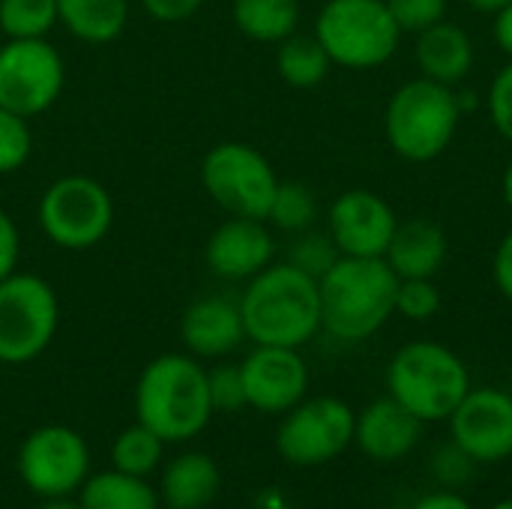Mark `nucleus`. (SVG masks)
<instances>
[{"mask_svg": "<svg viewBox=\"0 0 512 509\" xmlns=\"http://www.w3.org/2000/svg\"><path fill=\"white\" fill-rule=\"evenodd\" d=\"M183 351L198 360H222L246 342V327L237 297L207 294L192 300L180 318Z\"/></svg>", "mask_w": 512, "mask_h": 509, "instance_id": "nucleus-17", "label": "nucleus"}, {"mask_svg": "<svg viewBox=\"0 0 512 509\" xmlns=\"http://www.w3.org/2000/svg\"><path fill=\"white\" fill-rule=\"evenodd\" d=\"M441 288L432 279H399L396 312L408 321H432L441 312Z\"/></svg>", "mask_w": 512, "mask_h": 509, "instance_id": "nucleus-31", "label": "nucleus"}, {"mask_svg": "<svg viewBox=\"0 0 512 509\" xmlns=\"http://www.w3.org/2000/svg\"><path fill=\"white\" fill-rule=\"evenodd\" d=\"M447 231L435 219H405L387 246L384 261L399 279H435L447 261Z\"/></svg>", "mask_w": 512, "mask_h": 509, "instance_id": "nucleus-19", "label": "nucleus"}, {"mask_svg": "<svg viewBox=\"0 0 512 509\" xmlns=\"http://www.w3.org/2000/svg\"><path fill=\"white\" fill-rule=\"evenodd\" d=\"M39 509H81V507H78V501H72V498H45Z\"/></svg>", "mask_w": 512, "mask_h": 509, "instance_id": "nucleus-42", "label": "nucleus"}, {"mask_svg": "<svg viewBox=\"0 0 512 509\" xmlns=\"http://www.w3.org/2000/svg\"><path fill=\"white\" fill-rule=\"evenodd\" d=\"M396 225L393 207L372 189H348L327 210V234L348 258H384Z\"/></svg>", "mask_w": 512, "mask_h": 509, "instance_id": "nucleus-15", "label": "nucleus"}, {"mask_svg": "<svg viewBox=\"0 0 512 509\" xmlns=\"http://www.w3.org/2000/svg\"><path fill=\"white\" fill-rule=\"evenodd\" d=\"M66 87V60L48 39H6L0 45V108L21 117L45 114Z\"/></svg>", "mask_w": 512, "mask_h": 509, "instance_id": "nucleus-11", "label": "nucleus"}, {"mask_svg": "<svg viewBox=\"0 0 512 509\" xmlns=\"http://www.w3.org/2000/svg\"><path fill=\"white\" fill-rule=\"evenodd\" d=\"M339 258H342V255H339L333 237H330L327 231H315V228L300 231L297 240H294L291 249H288V264L300 267V270L309 273L312 279H321Z\"/></svg>", "mask_w": 512, "mask_h": 509, "instance_id": "nucleus-30", "label": "nucleus"}, {"mask_svg": "<svg viewBox=\"0 0 512 509\" xmlns=\"http://www.w3.org/2000/svg\"><path fill=\"white\" fill-rule=\"evenodd\" d=\"M165 447H168V444H165L153 429H147V426H141V423L135 420V426L123 429V432L114 438V444H111V468L147 480L150 474H156V471L162 468V462H165Z\"/></svg>", "mask_w": 512, "mask_h": 509, "instance_id": "nucleus-26", "label": "nucleus"}, {"mask_svg": "<svg viewBox=\"0 0 512 509\" xmlns=\"http://www.w3.org/2000/svg\"><path fill=\"white\" fill-rule=\"evenodd\" d=\"M129 0H57V24L87 45H108L129 24Z\"/></svg>", "mask_w": 512, "mask_h": 509, "instance_id": "nucleus-22", "label": "nucleus"}, {"mask_svg": "<svg viewBox=\"0 0 512 509\" xmlns=\"http://www.w3.org/2000/svg\"><path fill=\"white\" fill-rule=\"evenodd\" d=\"M21 264V231L9 210L0 207V282Z\"/></svg>", "mask_w": 512, "mask_h": 509, "instance_id": "nucleus-36", "label": "nucleus"}, {"mask_svg": "<svg viewBox=\"0 0 512 509\" xmlns=\"http://www.w3.org/2000/svg\"><path fill=\"white\" fill-rule=\"evenodd\" d=\"M207 369L192 354H159L135 384V420L153 429L165 444L198 438L213 420Z\"/></svg>", "mask_w": 512, "mask_h": 509, "instance_id": "nucleus-2", "label": "nucleus"}, {"mask_svg": "<svg viewBox=\"0 0 512 509\" xmlns=\"http://www.w3.org/2000/svg\"><path fill=\"white\" fill-rule=\"evenodd\" d=\"M387 6L396 18L399 30L417 36V33L429 30L432 24L444 21L450 0H387Z\"/></svg>", "mask_w": 512, "mask_h": 509, "instance_id": "nucleus-33", "label": "nucleus"}, {"mask_svg": "<svg viewBox=\"0 0 512 509\" xmlns=\"http://www.w3.org/2000/svg\"><path fill=\"white\" fill-rule=\"evenodd\" d=\"M300 0H231L234 27L264 45H279L300 27Z\"/></svg>", "mask_w": 512, "mask_h": 509, "instance_id": "nucleus-24", "label": "nucleus"}, {"mask_svg": "<svg viewBox=\"0 0 512 509\" xmlns=\"http://www.w3.org/2000/svg\"><path fill=\"white\" fill-rule=\"evenodd\" d=\"M36 225L63 252L96 249L114 228V198L90 174H63L39 195Z\"/></svg>", "mask_w": 512, "mask_h": 509, "instance_id": "nucleus-7", "label": "nucleus"}, {"mask_svg": "<svg viewBox=\"0 0 512 509\" xmlns=\"http://www.w3.org/2000/svg\"><path fill=\"white\" fill-rule=\"evenodd\" d=\"M81 509H162L159 492L144 480L117 468L90 474L78 489Z\"/></svg>", "mask_w": 512, "mask_h": 509, "instance_id": "nucleus-23", "label": "nucleus"}, {"mask_svg": "<svg viewBox=\"0 0 512 509\" xmlns=\"http://www.w3.org/2000/svg\"><path fill=\"white\" fill-rule=\"evenodd\" d=\"M492 509H512V498H504V501H498Z\"/></svg>", "mask_w": 512, "mask_h": 509, "instance_id": "nucleus-44", "label": "nucleus"}, {"mask_svg": "<svg viewBox=\"0 0 512 509\" xmlns=\"http://www.w3.org/2000/svg\"><path fill=\"white\" fill-rule=\"evenodd\" d=\"M60 327V300L48 279L15 270L0 282V363L24 366L42 357Z\"/></svg>", "mask_w": 512, "mask_h": 509, "instance_id": "nucleus-8", "label": "nucleus"}, {"mask_svg": "<svg viewBox=\"0 0 512 509\" xmlns=\"http://www.w3.org/2000/svg\"><path fill=\"white\" fill-rule=\"evenodd\" d=\"M387 390L423 423L450 420L471 390L465 360L441 342H408L387 366Z\"/></svg>", "mask_w": 512, "mask_h": 509, "instance_id": "nucleus-4", "label": "nucleus"}, {"mask_svg": "<svg viewBox=\"0 0 512 509\" xmlns=\"http://www.w3.org/2000/svg\"><path fill=\"white\" fill-rule=\"evenodd\" d=\"M207 390H210L213 411L231 414V411L246 408L243 375H240V366H234V363H219V366L207 369Z\"/></svg>", "mask_w": 512, "mask_h": 509, "instance_id": "nucleus-32", "label": "nucleus"}, {"mask_svg": "<svg viewBox=\"0 0 512 509\" xmlns=\"http://www.w3.org/2000/svg\"><path fill=\"white\" fill-rule=\"evenodd\" d=\"M459 117L462 105L453 87L432 78H414L390 96L384 135L396 156L408 162H432L450 147Z\"/></svg>", "mask_w": 512, "mask_h": 509, "instance_id": "nucleus-5", "label": "nucleus"}, {"mask_svg": "<svg viewBox=\"0 0 512 509\" xmlns=\"http://www.w3.org/2000/svg\"><path fill=\"white\" fill-rule=\"evenodd\" d=\"M159 501L168 509H207L219 489H222V471L213 456L189 450L174 456L168 465L159 468Z\"/></svg>", "mask_w": 512, "mask_h": 509, "instance_id": "nucleus-20", "label": "nucleus"}, {"mask_svg": "<svg viewBox=\"0 0 512 509\" xmlns=\"http://www.w3.org/2000/svg\"><path fill=\"white\" fill-rule=\"evenodd\" d=\"M276 258V237L264 219L228 216L204 243V264L216 279L249 282Z\"/></svg>", "mask_w": 512, "mask_h": 509, "instance_id": "nucleus-16", "label": "nucleus"}, {"mask_svg": "<svg viewBox=\"0 0 512 509\" xmlns=\"http://www.w3.org/2000/svg\"><path fill=\"white\" fill-rule=\"evenodd\" d=\"M315 219H318V198H315V192L306 183H297V180L282 183L279 180V189L273 195L267 222L273 228H279V231L300 234V231L312 228Z\"/></svg>", "mask_w": 512, "mask_h": 509, "instance_id": "nucleus-28", "label": "nucleus"}, {"mask_svg": "<svg viewBox=\"0 0 512 509\" xmlns=\"http://www.w3.org/2000/svg\"><path fill=\"white\" fill-rule=\"evenodd\" d=\"M450 441L477 465L512 456V396L498 387H471L450 414Z\"/></svg>", "mask_w": 512, "mask_h": 509, "instance_id": "nucleus-13", "label": "nucleus"}, {"mask_svg": "<svg viewBox=\"0 0 512 509\" xmlns=\"http://www.w3.org/2000/svg\"><path fill=\"white\" fill-rule=\"evenodd\" d=\"M411 509H474V504L465 495L453 492V489H438V492L420 498Z\"/></svg>", "mask_w": 512, "mask_h": 509, "instance_id": "nucleus-39", "label": "nucleus"}, {"mask_svg": "<svg viewBox=\"0 0 512 509\" xmlns=\"http://www.w3.org/2000/svg\"><path fill=\"white\" fill-rule=\"evenodd\" d=\"M207 0H141L144 12L162 24H177V21H186L192 18Z\"/></svg>", "mask_w": 512, "mask_h": 509, "instance_id": "nucleus-37", "label": "nucleus"}, {"mask_svg": "<svg viewBox=\"0 0 512 509\" xmlns=\"http://www.w3.org/2000/svg\"><path fill=\"white\" fill-rule=\"evenodd\" d=\"M237 303L252 345L303 348L321 333L318 279L288 261H273L252 276Z\"/></svg>", "mask_w": 512, "mask_h": 509, "instance_id": "nucleus-1", "label": "nucleus"}, {"mask_svg": "<svg viewBox=\"0 0 512 509\" xmlns=\"http://www.w3.org/2000/svg\"><path fill=\"white\" fill-rule=\"evenodd\" d=\"M414 57L423 78L456 87L474 69V39L465 27L453 21H438L429 30L417 33Z\"/></svg>", "mask_w": 512, "mask_h": 509, "instance_id": "nucleus-21", "label": "nucleus"}, {"mask_svg": "<svg viewBox=\"0 0 512 509\" xmlns=\"http://www.w3.org/2000/svg\"><path fill=\"white\" fill-rule=\"evenodd\" d=\"M333 60L327 57L324 45L306 33H291L288 39H282L276 45V72L288 87L297 90H309L318 87L327 75H330Z\"/></svg>", "mask_w": 512, "mask_h": 509, "instance_id": "nucleus-25", "label": "nucleus"}, {"mask_svg": "<svg viewBox=\"0 0 512 509\" xmlns=\"http://www.w3.org/2000/svg\"><path fill=\"white\" fill-rule=\"evenodd\" d=\"M57 27V0H0V33L6 39H48Z\"/></svg>", "mask_w": 512, "mask_h": 509, "instance_id": "nucleus-27", "label": "nucleus"}, {"mask_svg": "<svg viewBox=\"0 0 512 509\" xmlns=\"http://www.w3.org/2000/svg\"><path fill=\"white\" fill-rule=\"evenodd\" d=\"M15 468L36 498H72L90 477V447L75 429L48 423L21 441Z\"/></svg>", "mask_w": 512, "mask_h": 509, "instance_id": "nucleus-12", "label": "nucleus"}, {"mask_svg": "<svg viewBox=\"0 0 512 509\" xmlns=\"http://www.w3.org/2000/svg\"><path fill=\"white\" fill-rule=\"evenodd\" d=\"M492 276H495L498 291L512 303V228L507 231V237L498 243V252H495V261H492Z\"/></svg>", "mask_w": 512, "mask_h": 509, "instance_id": "nucleus-38", "label": "nucleus"}, {"mask_svg": "<svg viewBox=\"0 0 512 509\" xmlns=\"http://www.w3.org/2000/svg\"><path fill=\"white\" fill-rule=\"evenodd\" d=\"M501 189H504V201H507V207L512 210V159H510V165H507V171H504Z\"/></svg>", "mask_w": 512, "mask_h": 509, "instance_id": "nucleus-43", "label": "nucleus"}, {"mask_svg": "<svg viewBox=\"0 0 512 509\" xmlns=\"http://www.w3.org/2000/svg\"><path fill=\"white\" fill-rule=\"evenodd\" d=\"M495 42L512 60V3L501 12H495Z\"/></svg>", "mask_w": 512, "mask_h": 509, "instance_id": "nucleus-40", "label": "nucleus"}, {"mask_svg": "<svg viewBox=\"0 0 512 509\" xmlns=\"http://www.w3.org/2000/svg\"><path fill=\"white\" fill-rule=\"evenodd\" d=\"M321 330L339 342L372 339L396 312L399 276L384 258L342 255L321 279Z\"/></svg>", "mask_w": 512, "mask_h": 509, "instance_id": "nucleus-3", "label": "nucleus"}, {"mask_svg": "<svg viewBox=\"0 0 512 509\" xmlns=\"http://www.w3.org/2000/svg\"><path fill=\"white\" fill-rule=\"evenodd\" d=\"M474 459L471 456H465L453 441L450 444H441L435 453H432V462H429V468H432V477L444 486V489H459V486H465L468 480H471V474H474Z\"/></svg>", "mask_w": 512, "mask_h": 509, "instance_id": "nucleus-34", "label": "nucleus"}, {"mask_svg": "<svg viewBox=\"0 0 512 509\" xmlns=\"http://www.w3.org/2000/svg\"><path fill=\"white\" fill-rule=\"evenodd\" d=\"M201 186L228 216L267 222L279 177L258 147L246 141H219L201 159Z\"/></svg>", "mask_w": 512, "mask_h": 509, "instance_id": "nucleus-9", "label": "nucleus"}, {"mask_svg": "<svg viewBox=\"0 0 512 509\" xmlns=\"http://www.w3.org/2000/svg\"><path fill=\"white\" fill-rule=\"evenodd\" d=\"M33 156V129L30 120L0 108V177L21 171Z\"/></svg>", "mask_w": 512, "mask_h": 509, "instance_id": "nucleus-29", "label": "nucleus"}, {"mask_svg": "<svg viewBox=\"0 0 512 509\" xmlns=\"http://www.w3.org/2000/svg\"><path fill=\"white\" fill-rule=\"evenodd\" d=\"M240 375L246 408H255L261 414H285L309 393V366L300 357V348L255 345L243 357Z\"/></svg>", "mask_w": 512, "mask_h": 509, "instance_id": "nucleus-14", "label": "nucleus"}, {"mask_svg": "<svg viewBox=\"0 0 512 509\" xmlns=\"http://www.w3.org/2000/svg\"><path fill=\"white\" fill-rule=\"evenodd\" d=\"M423 420L414 417L393 396L375 399L357 414L354 444L375 462H399L411 456L423 441Z\"/></svg>", "mask_w": 512, "mask_h": 509, "instance_id": "nucleus-18", "label": "nucleus"}, {"mask_svg": "<svg viewBox=\"0 0 512 509\" xmlns=\"http://www.w3.org/2000/svg\"><path fill=\"white\" fill-rule=\"evenodd\" d=\"M315 39L336 66L378 69L396 54L402 30L387 0H327L315 18Z\"/></svg>", "mask_w": 512, "mask_h": 509, "instance_id": "nucleus-6", "label": "nucleus"}, {"mask_svg": "<svg viewBox=\"0 0 512 509\" xmlns=\"http://www.w3.org/2000/svg\"><path fill=\"white\" fill-rule=\"evenodd\" d=\"M471 9H477V12H486V15H495V12H501L504 6H510L512 0H465Z\"/></svg>", "mask_w": 512, "mask_h": 509, "instance_id": "nucleus-41", "label": "nucleus"}, {"mask_svg": "<svg viewBox=\"0 0 512 509\" xmlns=\"http://www.w3.org/2000/svg\"><path fill=\"white\" fill-rule=\"evenodd\" d=\"M489 117L501 138L512 144V60L492 78L489 87Z\"/></svg>", "mask_w": 512, "mask_h": 509, "instance_id": "nucleus-35", "label": "nucleus"}, {"mask_svg": "<svg viewBox=\"0 0 512 509\" xmlns=\"http://www.w3.org/2000/svg\"><path fill=\"white\" fill-rule=\"evenodd\" d=\"M357 414L339 396L303 399L282 414L276 429V450L288 465L315 468L342 456L354 444Z\"/></svg>", "mask_w": 512, "mask_h": 509, "instance_id": "nucleus-10", "label": "nucleus"}]
</instances>
